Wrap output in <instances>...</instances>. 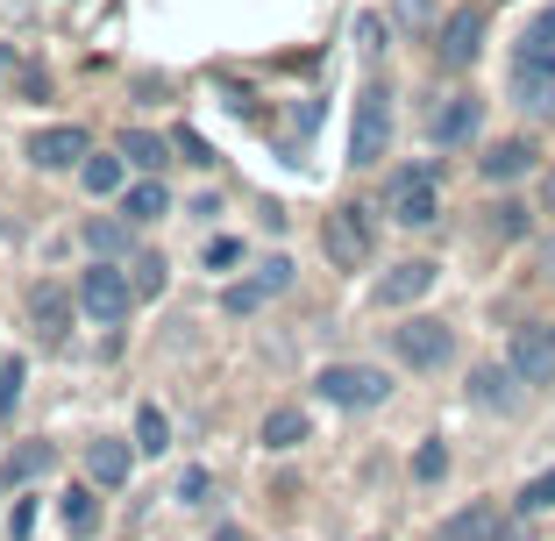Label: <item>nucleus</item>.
<instances>
[{
    "label": "nucleus",
    "instance_id": "1",
    "mask_svg": "<svg viewBox=\"0 0 555 541\" xmlns=\"http://www.w3.org/2000/svg\"><path fill=\"white\" fill-rule=\"evenodd\" d=\"M385 214H392L399 229H435V221H441L435 165H406V171H392V185H385Z\"/></svg>",
    "mask_w": 555,
    "mask_h": 541
},
{
    "label": "nucleus",
    "instance_id": "2",
    "mask_svg": "<svg viewBox=\"0 0 555 541\" xmlns=\"http://www.w3.org/2000/svg\"><path fill=\"white\" fill-rule=\"evenodd\" d=\"M392 357L406 363V371H441V363L456 357V329L435 321V313H413V321L392 329Z\"/></svg>",
    "mask_w": 555,
    "mask_h": 541
},
{
    "label": "nucleus",
    "instance_id": "3",
    "mask_svg": "<svg viewBox=\"0 0 555 541\" xmlns=\"http://www.w3.org/2000/svg\"><path fill=\"white\" fill-rule=\"evenodd\" d=\"M313 392H321L327 407H385V399H392V377L371 371V363H327V371L313 377Z\"/></svg>",
    "mask_w": 555,
    "mask_h": 541
},
{
    "label": "nucleus",
    "instance_id": "4",
    "mask_svg": "<svg viewBox=\"0 0 555 541\" xmlns=\"http://www.w3.org/2000/svg\"><path fill=\"white\" fill-rule=\"evenodd\" d=\"M385 150H392V93H385V86H363L357 121H349V157H357V165H377Z\"/></svg>",
    "mask_w": 555,
    "mask_h": 541
},
{
    "label": "nucleus",
    "instance_id": "5",
    "mask_svg": "<svg viewBox=\"0 0 555 541\" xmlns=\"http://www.w3.org/2000/svg\"><path fill=\"white\" fill-rule=\"evenodd\" d=\"M321 249H327L335 271H363V263H371V214L363 207H335L321 221Z\"/></svg>",
    "mask_w": 555,
    "mask_h": 541
},
{
    "label": "nucleus",
    "instance_id": "6",
    "mask_svg": "<svg viewBox=\"0 0 555 541\" xmlns=\"http://www.w3.org/2000/svg\"><path fill=\"white\" fill-rule=\"evenodd\" d=\"M79 307L93 313V321H129V307H135V279L121 271V263L100 257L93 271L79 279Z\"/></svg>",
    "mask_w": 555,
    "mask_h": 541
},
{
    "label": "nucleus",
    "instance_id": "7",
    "mask_svg": "<svg viewBox=\"0 0 555 541\" xmlns=\"http://www.w3.org/2000/svg\"><path fill=\"white\" fill-rule=\"evenodd\" d=\"M477 129H485V100L477 93H449V100H435V115H427V136H435L441 150L477 143Z\"/></svg>",
    "mask_w": 555,
    "mask_h": 541
},
{
    "label": "nucleus",
    "instance_id": "8",
    "mask_svg": "<svg viewBox=\"0 0 555 541\" xmlns=\"http://www.w3.org/2000/svg\"><path fill=\"white\" fill-rule=\"evenodd\" d=\"M506 363L520 371V385H555V329H541V321L513 329V349H506Z\"/></svg>",
    "mask_w": 555,
    "mask_h": 541
},
{
    "label": "nucleus",
    "instance_id": "9",
    "mask_svg": "<svg viewBox=\"0 0 555 541\" xmlns=\"http://www.w3.org/2000/svg\"><path fill=\"white\" fill-rule=\"evenodd\" d=\"M477 50H485V8H456V15L441 22L435 57H441L449 72H470V65H477Z\"/></svg>",
    "mask_w": 555,
    "mask_h": 541
},
{
    "label": "nucleus",
    "instance_id": "10",
    "mask_svg": "<svg viewBox=\"0 0 555 541\" xmlns=\"http://www.w3.org/2000/svg\"><path fill=\"white\" fill-rule=\"evenodd\" d=\"M29 329H36V343H65L72 335V285H57V279L29 285Z\"/></svg>",
    "mask_w": 555,
    "mask_h": 541
},
{
    "label": "nucleus",
    "instance_id": "11",
    "mask_svg": "<svg viewBox=\"0 0 555 541\" xmlns=\"http://www.w3.org/2000/svg\"><path fill=\"white\" fill-rule=\"evenodd\" d=\"M435 279H441V263H427V257L392 263V271L377 279V307H413V299H427V293H435Z\"/></svg>",
    "mask_w": 555,
    "mask_h": 541
},
{
    "label": "nucleus",
    "instance_id": "12",
    "mask_svg": "<svg viewBox=\"0 0 555 541\" xmlns=\"http://www.w3.org/2000/svg\"><path fill=\"white\" fill-rule=\"evenodd\" d=\"M93 150H86V129H36L29 136V165H43V171H72V165H86Z\"/></svg>",
    "mask_w": 555,
    "mask_h": 541
},
{
    "label": "nucleus",
    "instance_id": "13",
    "mask_svg": "<svg viewBox=\"0 0 555 541\" xmlns=\"http://www.w3.org/2000/svg\"><path fill=\"white\" fill-rule=\"evenodd\" d=\"M470 399L485 413H513L520 407V371H513V363H477L470 371Z\"/></svg>",
    "mask_w": 555,
    "mask_h": 541
},
{
    "label": "nucleus",
    "instance_id": "14",
    "mask_svg": "<svg viewBox=\"0 0 555 541\" xmlns=\"http://www.w3.org/2000/svg\"><path fill=\"white\" fill-rule=\"evenodd\" d=\"M534 157H541V150L527 143V136H506V143H491L485 157H477V171H485L491 185H513V179H527V171H534Z\"/></svg>",
    "mask_w": 555,
    "mask_h": 541
},
{
    "label": "nucleus",
    "instance_id": "15",
    "mask_svg": "<svg viewBox=\"0 0 555 541\" xmlns=\"http://www.w3.org/2000/svg\"><path fill=\"white\" fill-rule=\"evenodd\" d=\"M513 65H527V72H555V8H541V15L520 29V43H513Z\"/></svg>",
    "mask_w": 555,
    "mask_h": 541
},
{
    "label": "nucleus",
    "instance_id": "16",
    "mask_svg": "<svg viewBox=\"0 0 555 541\" xmlns=\"http://www.w3.org/2000/svg\"><path fill=\"white\" fill-rule=\"evenodd\" d=\"M513 107H527V115H555V72L513 65Z\"/></svg>",
    "mask_w": 555,
    "mask_h": 541
},
{
    "label": "nucleus",
    "instance_id": "17",
    "mask_svg": "<svg viewBox=\"0 0 555 541\" xmlns=\"http://www.w3.org/2000/svg\"><path fill=\"white\" fill-rule=\"evenodd\" d=\"M499 534V506H463L456 520H441L435 541H491Z\"/></svg>",
    "mask_w": 555,
    "mask_h": 541
},
{
    "label": "nucleus",
    "instance_id": "18",
    "mask_svg": "<svg viewBox=\"0 0 555 541\" xmlns=\"http://www.w3.org/2000/svg\"><path fill=\"white\" fill-rule=\"evenodd\" d=\"M79 235H86V249H93V257H107V263L129 257V221H115V214H93Z\"/></svg>",
    "mask_w": 555,
    "mask_h": 541
},
{
    "label": "nucleus",
    "instance_id": "19",
    "mask_svg": "<svg viewBox=\"0 0 555 541\" xmlns=\"http://www.w3.org/2000/svg\"><path fill=\"white\" fill-rule=\"evenodd\" d=\"M57 520H65V534H72V541L100 534V499H93V492H79V485H72V492L57 499Z\"/></svg>",
    "mask_w": 555,
    "mask_h": 541
},
{
    "label": "nucleus",
    "instance_id": "20",
    "mask_svg": "<svg viewBox=\"0 0 555 541\" xmlns=\"http://www.w3.org/2000/svg\"><path fill=\"white\" fill-rule=\"evenodd\" d=\"M129 442H93L86 449V471H93V485H129Z\"/></svg>",
    "mask_w": 555,
    "mask_h": 541
},
{
    "label": "nucleus",
    "instance_id": "21",
    "mask_svg": "<svg viewBox=\"0 0 555 541\" xmlns=\"http://www.w3.org/2000/svg\"><path fill=\"white\" fill-rule=\"evenodd\" d=\"M121 157H129L135 171H164V165H171V143H164L157 129H129V136H121Z\"/></svg>",
    "mask_w": 555,
    "mask_h": 541
},
{
    "label": "nucleus",
    "instance_id": "22",
    "mask_svg": "<svg viewBox=\"0 0 555 541\" xmlns=\"http://www.w3.org/2000/svg\"><path fill=\"white\" fill-rule=\"evenodd\" d=\"M121 214H129L135 229H143V221H164V214H171V193L157 185V171H150L143 185H129V199H121Z\"/></svg>",
    "mask_w": 555,
    "mask_h": 541
},
{
    "label": "nucleus",
    "instance_id": "23",
    "mask_svg": "<svg viewBox=\"0 0 555 541\" xmlns=\"http://www.w3.org/2000/svg\"><path fill=\"white\" fill-rule=\"evenodd\" d=\"M307 442V413L299 407H271L263 413V449H299Z\"/></svg>",
    "mask_w": 555,
    "mask_h": 541
},
{
    "label": "nucleus",
    "instance_id": "24",
    "mask_svg": "<svg viewBox=\"0 0 555 541\" xmlns=\"http://www.w3.org/2000/svg\"><path fill=\"white\" fill-rule=\"evenodd\" d=\"M50 463H57V449H50V442H22L15 456H8V471H0V477H8V485H29V477L50 471Z\"/></svg>",
    "mask_w": 555,
    "mask_h": 541
},
{
    "label": "nucleus",
    "instance_id": "25",
    "mask_svg": "<svg viewBox=\"0 0 555 541\" xmlns=\"http://www.w3.org/2000/svg\"><path fill=\"white\" fill-rule=\"evenodd\" d=\"M79 179H86V193H121V179H129V157H86L79 165Z\"/></svg>",
    "mask_w": 555,
    "mask_h": 541
},
{
    "label": "nucleus",
    "instance_id": "26",
    "mask_svg": "<svg viewBox=\"0 0 555 541\" xmlns=\"http://www.w3.org/2000/svg\"><path fill=\"white\" fill-rule=\"evenodd\" d=\"M135 449H143V456H164V449H171V421H164L157 407L135 413Z\"/></svg>",
    "mask_w": 555,
    "mask_h": 541
},
{
    "label": "nucleus",
    "instance_id": "27",
    "mask_svg": "<svg viewBox=\"0 0 555 541\" xmlns=\"http://www.w3.org/2000/svg\"><path fill=\"white\" fill-rule=\"evenodd\" d=\"M527 229H534V214H527L520 199H499V207H491V235H499V243H520Z\"/></svg>",
    "mask_w": 555,
    "mask_h": 541
},
{
    "label": "nucleus",
    "instance_id": "28",
    "mask_svg": "<svg viewBox=\"0 0 555 541\" xmlns=\"http://www.w3.org/2000/svg\"><path fill=\"white\" fill-rule=\"evenodd\" d=\"M22 385H29V363H22V357H8V363H0V421H15Z\"/></svg>",
    "mask_w": 555,
    "mask_h": 541
},
{
    "label": "nucleus",
    "instance_id": "29",
    "mask_svg": "<svg viewBox=\"0 0 555 541\" xmlns=\"http://www.w3.org/2000/svg\"><path fill=\"white\" fill-rule=\"evenodd\" d=\"M513 506L527 513V520H534V513H548L555 506V471H541V477H527L520 485V499H513Z\"/></svg>",
    "mask_w": 555,
    "mask_h": 541
},
{
    "label": "nucleus",
    "instance_id": "30",
    "mask_svg": "<svg viewBox=\"0 0 555 541\" xmlns=\"http://www.w3.org/2000/svg\"><path fill=\"white\" fill-rule=\"evenodd\" d=\"M164 279H171V263L143 249V257H135V299H157V293H164Z\"/></svg>",
    "mask_w": 555,
    "mask_h": 541
},
{
    "label": "nucleus",
    "instance_id": "31",
    "mask_svg": "<svg viewBox=\"0 0 555 541\" xmlns=\"http://www.w3.org/2000/svg\"><path fill=\"white\" fill-rule=\"evenodd\" d=\"M413 477H421V485H441V477H449V449L421 442V449H413Z\"/></svg>",
    "mask_w": 555,
    "mask_h": 541
},
{
    "label": "nucleus",
    "instance_id": "32",
    "mask_svg": "<svg viewBox=\"0 0 555 541\" xmlns=\"http://www.w3.org/2000/svg\"><path fill=\"white\" fill-rule=\"evenodd\" d=\"M263 299H271V293H263L257 279H243V285H229V293H221V307H229V313H257Z\"/></svg>",
    "mask_w": 555,
    "mask_h": 541
},
{
    "label": "nucleus",
    "instance_id": "33",
    "mask_svg": "<svg viewBox=\"0 0 555 541\" xmlns=\"http://www.w3.org/2000/svg\"><path fill=\"white\" fill-rule=\"evenodd\" d=\"M257 285H263V293H285V285H293V263H285V257H263L257 263Z\"/></svg>",
    "mask_w": 555,
    "mask_h": 541
},
{
    "label": "nucleus",
    "instance_id": "34",
    "mask_svg": "<svg viewBox=\"0 0 555 541\" xmlns=\"http://www.w3.org/2000/svg\"><path fill=\"white\" fill-rule=\"evenodd\" d=\"M171 499H179V506H199V499H207V471H185L179 485H171Z\"/></svg>",
    "mask_w": 555,
    "mask_h": 541
},
{
    "label": "nucleus",
    "instance_id": "35",
    "mask_svg": "<svg viewBox=\"0 0 555 541\" xmlns=\"http://www.w3.org/2000/svg\"><path fill=\"white\" fill-rule=\"evenodd\" d=\"M235 257H243V243H229V235H221V243H207V263H214V271H229Z\"/></svg>",
    "mask_w": 555,
    "mask_h": 541
},
{
    "label": "nucleus",
    "instance_id": "36",
    "mask_svg": "<svg viewBox=\"0 0 555 541\" xmlns=\"http://www.w3.org/2000/svg\"><path fill=\"white\" fill-rule=\"evenodd\" d=\"M491 541H534V527H527V513H520V520H499V534H491Z\"/></svg>",
    "mask_w": 555,
    "mask_h": 541
},
{
    "label": "nucleus",
    "instance_id": "37",
    "mask_svg": "<svg viewBox=\"0 0 555 541\" xmlns=\"http://www.w3.org/2000/svg\"><path fill=\"white\" fill-rule=\"evenodd\" d=\"M541 271H548V279H555V235H548V243H541Z\"/></svg>",
    "mask_w": 555,
    "mask_h": 541
},
{
    "label": "nucleus",
    "instance_id": "38",
    "mask_svg": "<svg viewBox=\"0 0 555 541\" xmlns=\"http://www.w3.org/2000/svg\"><path fill=\"white\" fill-rule=\"evenodd\" d=\"M8 72H15V43H0V79H8Z\"/></svg>",
    "mask_w": 555,
    "mask_h": 541
},
{
    "label": "nucleus",
    "instance_id": "39",
    "mask_svg": "<svg viewBox=\"0 0 555 541\" xmlns=\"http://www.w3.org/2000/svg\"><path fill=\"white\" fill-rule=\"evenodd\" d=\"M214 541H249V534H243V527H214Z\"/></svg>",
    "mask_w": 555,
    "mask_h": 541
},
{
    "label": "nucleus",
    "instance_id": "40",
    "mask_svg": "<svg viewBox=\"0 0 555 541\" xmlns=\"http://www.w3.org/2000/svg\"><path fill=\"white\" fill-rule=\"evenodd\" d=\"M541 207H548V214H555V171H548V185H541Z\"/></svg>",
    "mask_w": 555,
    "mask_h": 541
}]
</instances>
